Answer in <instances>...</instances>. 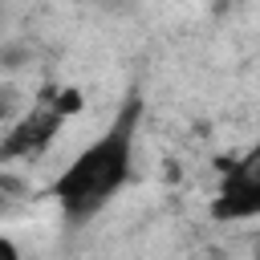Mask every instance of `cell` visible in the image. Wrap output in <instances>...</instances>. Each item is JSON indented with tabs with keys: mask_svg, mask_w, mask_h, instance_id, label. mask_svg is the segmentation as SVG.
I'll return each instance as SVG.
<instances>
[{
	"mask_svg": "<svg viewBox=\"0 0 260 260\" xmlns=\"http://www.w3.org/2000/svg\"><path fill=\"white\" fill-rule=\"evenodd\" d=\"M138 122H142V98L130 93L114 122L57 175L53 183V199L61 207V215L69 223H85L93 219L130 179L134 171V134H138Z\"/></svg>",
	"mask_w": 260,
	"mask_h": 260,
	"instance_id": "1",
	"label": "cell"
},
{
	"mask_svg": "<svg viewBox=\"0 0 260 260\" xmlns=\"http://www.w3.org/2000/svg\"><path fill=\"white\" fill-rule=\"evenodd\" d=\"M81 106V93L77 89H53L45 93L41 102H32V110L16 114L12 126L4 130L0 138V167L4 162H16V158H37L45 154V146L61 134L65 118Z\"/></svg>",
	"mask_w": 260,
	"mask_h": 260,
	"instance_id": "2",
	"label": "cell"
},
{
	"mask_svg": "<svg viewBox=\"0 0 260 260\" xmlns=\"http://www.w3.org/2000/svg\"><path fill=\"white\" fill-rule=\"evenodd\" d=\"M207 211L219 223H236V219H256L260 215V142L252 150H244L236 162L223 167Z\"/></svg>",
	"mask_w": 260,
	"mask_h": 260,
	"instance_id": "3",
	"label": "cell"
},
{
	"mask_svg": "<svg viewBox=\"0 0 260 260\" xmlns=\"http://www.w3.org/2000/svg\"><path fill=\"white\" fill-rule=\"evenodd\" d=\"M16 110V89L12 85H0V122H8Z\"/></svg>",
	"mask_w": 260,
	"mask_h": 260,
	"instance_id": "4",
	"label": "cell"
},
{
	"mask_svg": "<svg viewBox=\"0 0 260 260\" xmlns=\"http://www.w3.org/2000/svg\"><path fill=\"white\" fill-rule=\"evenodd\" d=\"M0 260H20V248H16L8 236H0Z\"/></svg>",
	"mask_w": 260,
	"mask_h": 260,
	"instance_id": "5",
	"label": "cell"
},
{
	"mask_svg": "<svg viewBox=\"0 0 260 260\" xmlns=\"http://www.w3.org/2000/svg\"><path fill=\"white\" fill-rule=\"evenodd\" d=\"M106 4H118V8H126V4H134V0H106Z\"/></svg>",
	"mask_w": 260,
	"mask_h": 260,
	"instance_id": "6",
	"label": "cell"
}]
</instances>
